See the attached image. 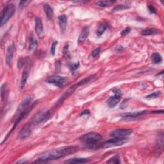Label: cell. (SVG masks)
<instances>
[{
  "instance_id": "27",
  "label": "cell",
  "mask_w": 164,
  "mask_h": 164,
  "mask_svg": "<svg viewBox=\"0 0 164 164\" xmlns=\"http://www.w3.org/2000/svg\"><path fill=\"white\" fill-rule=\"evenodd\" d=\"M128 8H129V7L127 5H119L117 6H116L114 8L112 9V12H117V11H121V10L128 9Z\"/></svg>"
},
{
  "instance_id": "37",
  "label": "cell",
  "mask_w": 164,
  "mask_h": 164,
  "mask_svg": "<svg viewBox=\"0 0 164 164\" xmlns=\"http://www.w3.org/2000/svg\"><path fill=\"white\" fill-rule=\"evenodd\" d=\"M160 112H161L162 114H163V110H160V111H153V112H152V113H153V114H159Z\"/></svg>"
},
{
  "instance_id": "25",
  "label": "cell",
  "mask_w": 164,
  "mask_h": 164,
  "mask_svg": "<svg viewBox=\"0 0 164 164\" xmlns=\"http://www.w3.org/2000/svg\"><path fill=\"white\" fill-rule=\"evenodd\" d=\"M115 1H107V0H106V1H98L96 3L97 5L98 6L100 7H106L107 6H110V5H112V4H114Z\"/></svg>"
},
{
  "instance_id": "23",
  "label": "cell",
  "mask_w": 164,
  "mask_h": 164,
  "mask_svg": "<svg viewBox=\"0 0 164 164\" xmlns=\"http://www.w3.org/2000/svg\"><path fill=\"white\" fill-rule=\"evenodd\" d=\"M151 61L153 63H154L155 64L161 63L162 61V56L158 53H153L151 55Z\"/></svg>"
},
{
  "instance_id": "10",
  "label": "cell",
  "mask_w": 164,
  "mask_h": 164,
  "mask_svg": "<svg viewBox=\"0 0 164 164\" xmlns=\"http://www.w3.org/2000/svg\"><path fill=\"white\" fill-rule=\"evenodd\" d=\"M31 126H32L30 124H28L27 125H25L24 126H23L19 133L18 136V139L21 140H23L29 137L32 133Z\"/></svg>"
},
{
  "instance_id": "3",
  "label": "cell",
  "mask_w": 164,
  "mask_h": 164,
  "mask_svg": "<svg viewBox=\"0 0 164 164\" xmlns=\"http://www.w3.org/2000/svg\"><path fill=\"white\" fill-rule=\"evenodd\" d=\"M15 12V7L12 3L8 4L4 8V9L1 14V27H2L3 25H5L9 20L12 16L14 15Z\"/></svg>"
},
{
  "instance_id": "12",
  "label": "cell",
  "mask_w": 164,
  "mask_h": 164,
  "mask_svg": "<svg viewBox=\"0 0 164 164\" xmlns=\"http://www.w3.org/2000/svg\"><path fill=\"white\" fill-rule=\"evenodd\" d=\"M35 30L37 35L39 37H42L43 31H44V27H43L42 19L38 17H37L35 18Z\"/></svg>"
},
{
  "instance_id": "35",
  "label": "cell",
  "mask_w": 164,
  "mask_h": 164,
  "mask_svg": "<svg viewBox=\"0 0 164 164\" xmlns=\"http://www.w3.org/2000/svg\"><path fill=\"white\" fill-rule=\"evenodd\" d=\"M30 1H21L19 3V9L22 10L23 8L27 5V4L29 3Z\"/></svg>"
},
{
  "instance_id": "5",
  "label": "cell",
  "mask_w": 164,
  "mask_h": 164,
  "mask_svg": "<svg viewBox=\"0 0 164 164\" xmlns=\"http://www.w3.org/2000/svg\"><path fill=\"white\" fill-rule=\"evenodd\" d=\"M50 113L49 112L47 111L44 112H41V113H38L35 115V117H34L32 121L29 123L31 126H37L38 124H40L42 123H44L47 121L50 117Z\"/></svg>"
},
{
  "instance_id": "13",
  "label": "cell",
  "mask_w": 164,
  "mask_h": 164,
  "mask_svg": "<svg viewBox=\"0 0 164 164\" xmlns=\"http://www.w3.org/2000/svg\"><path fill=\"white\" fill-rule=\"evenodd\" d=\"M146 110L144 111H140V112H129V113H126L124 114L121 115L123 118H135L138 117L145 115L147 113Z\"/></svg>"
},
{
  "instance_id": "32",
  "label": "cell",
  "mask_w": 164,
  "mask_h": 164,
  "mask_svg": "<svg viewBox=\"0 0 164 164\" xmlns=\"http://www.w3.org/2000/svg\"><path fill=\"white\" fill-rule=\"evenodd\" d=\"M130 32H131V28L129 27H126L121 32V33H120V35H121V36H123V37L126 36V35H128V33H130Z\"/></svg>"
},
{
  "instance_id": "6",
  "label": "cell",
  "mask_w": 164,
  "mask_h": 164,
  "mask_svg": "<svg viewBox=\"0 0 164 164\" xmlns=\"http://www.w3.org/2000/svg\"><path fill=\"white\" fill-rule=\"evenodd\" d=\"M133 130L131 129H116L115 130L110 132V136L114 138H119V139H128L129 136L131 135Z\"/></svg>"
},
{
  "instance_id": "18",
  "label": "cell",
  "mask_w": 164,
  "mask_h": 164,
  "mask_svg": "<svg viewBox=\"0 0 164 164\" xmlns=\"http://www.w3.org/2000/svg\"><path fill=\"white\" fill-rule=\"evenodd\" d=\"M38 46V42L36 38H35L33 35L30 37V42H29V47L28 50L30 52H33L35 50Z\"/></svg>"
},
{
  "instance_id": "30",
  "label": "cell",
  "mask_w": 164,
  "mask_h": 164,
  "mask_svg": "<svg viewBox=\"0 0 164 164\" xmlns=\"http://www.w3.org/2000/svg\"><path fill=\"white\" fill-rule=\"evenodd\" d=\"M57 44H58V42L57 41H54L53 42L52 45H51V55L54 56L55 55L56 47H57Z\"/></svg>"
},
{
  "instance_id": "29",
  "label": "cell",
  "mask_w": 164,
  "mask_h": 164,
  "mask_svg": "<svg viewBox=\"0 0 164 164\" xmlns=\"http://www.w3.org/2000/svg\"><path fill=\"white\" fill-rule=\"evenodd\" d=\"M69 68L70 69L72 72H75L76 70H77L80 67V64L79 62H77V63H72V64H69Z\"/></svg>"
},
{
  "instance_id": "33",
  "label": "cell",
  "mask_w": 164,
  "mask_h": 164,
  "mask_svg": "<svg viewBox=\"0 0 164 164\" xmlns=\"http://www.w3.org/2000/svg\"><path fill=\"white\" fill-rule=\"evenodd\" d=\"M101 52V49L100 48V47H98V48H96V49H94L93 51H92V57L94 58H96L98 56L100 55Z\"/></svg>"
},
{
  "instance_id": "15",
  "label": "cell",
  "mask_w": 164,
  "mask_h": 164,
  "mask_svg": "<svg viewBox=\"0 0 164 164\" xmlns=\"http://www.w3.org/2000/svg\"><path fill=\"white\" fill-rule=\"evenodd\" d=\"M160 32V30L157 28H148L142 30L141 32V35L144 36H149V35H154Z\"/></svg>"
},
{
  "instance_id": "1",
  "label": "cell",
  "mask_w": 164,
  "mask_h": 164,
  "mask_svg": "<svg viewBox=\"0 0 164 164\" xmlns=\"http://www.w3.org/2000/svg\"><path fill=\"white\" fill-rule=\"evenodd\" d=\"M78 151V147L77 146H65L62 148L54 149L42 154L41 157L37 158L33 163H47L51 160H57L63 158L68 155L75 153Z\"/></svg>"
},
{
  "instance_id": "11",
  "label": "cell",
  "mask_w": 164,
  "mask_h": 164,
  "mask_svg": "<svg viewBox=\"0 0 164 164\" xmlns=\"http://www.w3.org/2000/svg\"><path fill=\"white\" fill-rule=\"evenodd\" d=\"M15 49H16V47L14 44H12L8 46L7 48V55H6V62L8 66H10L12 65Z\"/></svg>"
},
{
  "instance_id": "4",
  "label": "cell",
  "mask_w": 164,
  "mask_h": 164,
  "mask_svg": "<svg viewBox=\"0 0 164 164\" xmlns=\"http://www.w3.org/2000/svg\"><path fill=\"white\" fill-rule=\"evenodd\" d=\"M92 76L88 77V78H87L83 79V80H81V81H79L78 83L77 84H76V85H73L72 87H71L70 89H69L68 90H67V91H66V92H65V94H64L63 95V96L61 97V98H60V100H58V101L57 103V106L60 105V104H61V103H62V102H63L65 100H66V99L69 96V95H70L71 93H72L73 92H74L76 89H77L79 87H80V86H82V85H85V84H86V83H87L88 82H89L90 80H92Z\"/></svg>"
},
{
  "instance_id": "24",
  "label": "cell",
  "mask_w": 164,
  "mask_h": 164,
  "mask_svg": "<svg viewBox=\"0 0 164 164\" xmlns=\"http://www.w3.org/2000/svg\"><path fill=\"white\" fill-rule=\"evenodd\" d=\"M108 28V25L106 24H101L100 26H99V27L98 28L97 30H96V35L98 37H101L104 32H105V30L107 29Z\"/></svg>"
},
{
  "instance_id": "22",
  "label": "cell",
  "mask_w": 164,
  "mask_h": 164,
  "mask_svg": "<svg viewBox=\"0 0 164 164\" xmlns=\"http://www.w3.org/2000/svg\"><path fill=\"white\" fill-rule=\"evenodd\" d=\"M28 76H29V72H28V70L24 69L23 72L22 77H21V89H23L26 83H27V80L28 78Z\"/></svg>"
},
{
  "instance_id": "16",
  "label": "cell",
  "mask_w": 164,
  "mask_h": 164,
  "mask_svg": "<svg viewBox=\"0 0 164 164\" xmlns=\"http://www.w3.org/2000/svg\"><path fill=\"white\" fill-rule=\"evenodd\" d=\"M89 162V158H73L64 162L65 163H83Z\"/></svg>"
},
{
  "instance_id": "17",
  "label": "cell",
  "mask_w": 164,
  "mask_h": 164,
  "mask_svg": "<svg viewBox=\"0 0 164 164\" xmlns=\"http://www.w3.org/2000/svg\"><path fill=\"white\" fill-rule=\"evenodd\" d=\"M89 33V27H84L83 30H81V32L79 36L78 42L80 43L83 42L86 40V38H87Z\"/></svg>"
},
{
  "instance_id": "20",
  "label": "cell",
  "mask_w": 164,
  "mask_h": 164,
  "mask_svg": "<svg viewBox=\"0 0 164 164\" xmlns=\"http://www.w3.org/2000/svg\"><path fill=\"white\" fill-rule=\"evenodd\" d=\"M44 10L47 19H52L53 17V10L52 8L48 4H45V5H44Z\"/></svg>"
},
{
  "instance_id": "19",
  "label": "cell",
  "mask_w": 164,
  "mask_h": 164,
  "mask_svg": "<svg viewBox=\"0 0 164 164\" xmlns=\"http://www.w3.org/2000/svg\"><path fill=\"white\" fill-rule=\"evenodd\" d=\"M163 133H161L160 136L159 135V139H158V143L157 144V148L156 151L157 153L159 154V155L162 153L163 151Z\"/></svg>"
},
{
  "instance_id": "28",
  "label": "cell",
  "mask_w": 164,
  "mask_h": 164,
  "mask_svg": "<svg viewBox=\"0 0 164 164\" xmlns=\"http://www.w3.org/2000/svg\"><path fill=\"white\" fill-rule=\"evenodd\" d=\"M160 94H161L160 91H157V92H153L152 94L148 95V96H147L146 97V99H155V98H157L158 96H160Z\"/></svg>"
},
{
  "instance_id": "8",
  "label": "cell",
  "mask_w": 164,
  "mask_h": 164,
  "mask_svg": "<svg viewBox=\"0 0 164 164\" xmlns=\"http://www.w3.org/2000/svg\"><path fill=\"white\" fill-rule=\"evenodd\" d=\"M113 92L114 95L110 97L107 101V105L110 108H114L121 100L122 94L119 89L115 88L113 90Z\"/></svg>"
},
{
  "instance_id": "7",
  "label": "cell",
  "mask_w": 164,
  "mask_h": 164,
  "mask_svg": "<svg viewBox=\"0 0 164 164\" xmlns=\"http://www.w3.org/2000/svg\"><path fill=\"white\" fill-rule=\"evenodd\" d=\"M128 139H119V138H114L108 140L101 144L102 148H110L112 147L119 146L124 144L127 142Z\"/></svg>"
},
{
  "instance_id": "34",
  "label": "cell",
  "mask_w": 164,
  "mask_h": 164,
  "mask_svg": "<svg viewBox=\"0 0 164 164\" xmlns=\"http://www.w3.org/2000/svg\"><path fill=\"white\" fill-rule=\"evenodd\" d=\"M148 8L149 11L151 13V14H157V10L156 9V8H155L154 6H153L152 5H148Z\"/></svg>"
},
{
  "instance_id": "26",
  "label": "cell",
  "mask_w": 164,
  "mask_h": 164,
  "mask_svg": "<svg viewBox=\"0 0 164 164\" xmlns=\"http://www.w3.org/2000/svg\"><path fill=\"white\" fill-rule=\"evenodd\" d=\"M108 163H115V164H118L120 163V158L118 154H116L115 156H114L112 158H110L109 160H108L106 162Z\"/></svg>"
},
{
  "instance_id": "31",
  "label": "cell",
  "mask_w": 164,
  "mask_h": 164,
  "mask_svg": "<svg viewBox=\"0 0 164 164\" xmlns=\"http://www.w3.org/2000/svg\"><path fill=\"white\" fill-rule=\"evenodd\" d=\"M68 45H66L65 46V47H64V49H63V53H64V55L66 57V58H70V54L69 53V50H68Z\"/></svg>"
},
{
  "instance_id": "36",
  "label": "cell",
  "mask_w": 164,
  "mask_h": 164,
  "mask_svg": "<svg viewBox=\"0 0 164 164\" xmlns=\"http://www.w3.org/2000/svg\"><path fill=\"white\" fill-rule=\"evenodd\" d=\"M90 114V112L89 110H84L83 112H81V115H87V114Z\"/></svg>"
},
{
  "instance_id": "2",
  "label": "cell",
  "mask_w": 164,
  "mask_h": 164,
  "mask_svg": "<svg viewBox=\"0 0 164 164\" xmlns=\"http://www.w3.org/2000/svg\"><path fill=\"white\" fill-rule=\"evenodd\" d=\"M102 139V136L98 133L90 132L80 138L81 142L87 146L89 149H99L101 148L100 142Z\"/></svg>"
},
{
  "instance_id": "14",
  "label": "cell",
  "mask_w": 164,
  "mask_h": 164,
  "mask_svg": "<svg viewBox=\"0 0 164 164\" xmlns=\"http://www.w3.org/2000/svg\"><path fill=\"white\" fill-rule=\"evenodd\" d=\"M58 22L60 30L62 33H64L66 29V25L67 23V18L66 15H61L58 17Z\"/></svg>"
},
{
  "instance_id": "9",
  "label": "cell",
  "mask_w": 164,
  "mask_h": 164,
  "mask_svg": "<svg viewBox=\"0 0 164 164\" xmlns=\"http://www.w3.org/2000/svg\"><path fill=\"white\" fill-rule=\"evenodd\" d=\"M67 81V78L66 77L60 76H51L47 79V82L48 83L53 84L58 87L61 88L65 85Z\"/></svg>"
},
{
  "instance_id": "21",
  "label": "cell",
  "mask_w": 164,
  "mask_h": 164,
  "mask_svg": "<svg viewBox=\"0 0 164 164\" xmlns=\"http://www.w3.org/2000/svg\"><path fill=\"white\" fill-rule=\"evenodd\" d=\"M8 89H7V86L6 83H4L2 85L1 87V100L2 101H6L7 99L8 98Z\"/></svg>"
}]
</instances>
